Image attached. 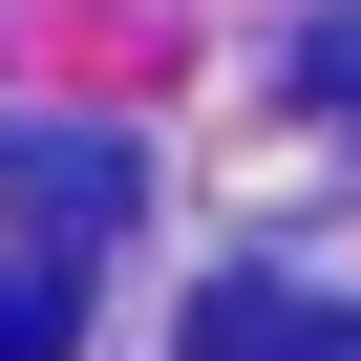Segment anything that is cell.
<instances>
[{
    "label": "cell",
    "instance_id": "1",
    "mask_svg": "<svg viewBox=\"0 0 361 361\" xmlns=\"http://www.w3.org/2000/svg\"><path fill=\"white\" fill-rule=\"evenodd\" d=\"M192 361H361V298H298V276H213V298H192Z\"/></svg>",
    "mask_w": 361,
    "mask_h": 361
},
{
    "label": "cell",
    "instance_id": "2",
    "mask_svg": "<svg viewBox=\"0 0 361 361\" xmlns=\"http://www.w3.org/2000/svg\"><path fill=\"white\" fill-rule=\"evenodd\" d=\"M85 340V234H0V361H64Z\"/></svg>",
    "mask_w": 361,
    "mask_h": 361
},
{
    "label": "cell",
    "instance_id": "3",
    "mask_svg": "<svg viewBox=\"0 0 361 361\" xmlns=\"http://www.w3.org/2000/svg\"><path fill=\"white\" fill-rule=\"evenodd\" d=\"M22 192H43V234H106V213H128V170H106V149H22Z\"/></svg>",
    "mask_w": 361,
    "mask_h": 361
},
{
    "label": "cell",
    "instance_id": "4",
    "mask_svg": "<svg viewBox=\"0 0 361 361\" xmlns=\"http://www.w3.org/2000/svg\"><path fill=\"white\" fill-rule=\"evenodd\" d=\"M298 106H340V128H361V0H340V22L298 43Z\"/></svg>",
    "mask_w": 361,
    "mask_h": 361
}]
</instances>
